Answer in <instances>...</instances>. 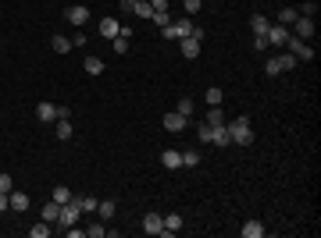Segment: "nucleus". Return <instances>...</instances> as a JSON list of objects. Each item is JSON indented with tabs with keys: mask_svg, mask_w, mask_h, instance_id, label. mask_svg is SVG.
<instances>
[{
	"mask_svg": "<svg viewBox=\"0 0 321 238\" xmlns=\"http://www.w3.org/2000/svg\"><path fill=\"white\" fill-rule=\"evenodd\" d=\"M196 164H200V153H193V149L182 153V167H196Z\"/></svg>",
	"mask_w": 321,
	"mask_h": 238,
	"instance_id": "obj_37",
	"label": "nucleus"
},
{
	"mask_svg": "<svg viewBox=\"0 0 321 238\" xmlns=\"http://www.w3.org/2000/svg\"><path fill=\"white\" fill-rule=\"evenodd\" d=\"M132 15H136V18H143V22H146V18H150V15H153V8H150V0H136V4H132Z\"/></svg>",
	"mask_w": 321,
	"mask_h": 238,
	"instance_id": "obj_19",
	"label": "nucleus"
},
{
	"mask_svg": "<svg viewBox=\"0 0 321 238\" xmlns=\"http://www.w3.org/2000/svg\"><path fill=\"white\" fill-rule=\"evenodd\" d=\"M54 199H57V203H68V199H71V188H68V185H57V188H54Z\"/></svg>",
	"mask_w": 321,
	"mask_h": 238,
	"instance_id": "obj_31",
	"label": "nucleus"
},
{
	"mask_svg": "<svg viewBox=\"0 0 321 238\" xmlns=\"http://www.w3.org/2000/svg\"><path fill=\"white\" fill-rule=\"evenodd\" d=\"M286 39H289V29H286V25H271V29H268V47H278V50H282Z\"/></svg>",
	"mask_w": 321,
	"mask_h": 238,
	"instance_id": "obj_6",
	"label": "nucleus"
},
{
	"mask_svg": "<svg viewBox=\"0 0 321 238\" xmlns=\"http://www.w3.org/2000/svg\"><path fill=\"white\" fill-rule=\"evenodd\" d=\"M186 125H189V117H182L179 110H172V114H165V128H168L172 135H175V132H182Z\"/></svg>",
	"mask_w": 321,
	"mask_h": 238,
	"instance_id": "obj_7",
	"label": "nucleus"
},
{
	"mask_svg": "<svg viewBox=\"0 0 321 238\" xmlns=\"http://www.w3.org/2000/svg\"><path fill=\"white\" fill-rule=\"evenodd\" d=\"M261 234H264V224L261 220H247L243 224V238H261Z\"/></svg>",
	"mask_w": 321,
	"mask_h": 238,
	"instance_id": "obj_18",
	"label": "nucleus"
},
{
	"mask_svg": "<svg viewBox=\"0 0 321 238\" xmlns=\"http://www.w3.org/2000/svg\"><path fill=\"white\" fill-rule=\"evenodd\" d=\"M86 234H90V238H104V234H107V224H90Z\"/></svg>",
	"mask_w": 321,
	"mask_h": 238,
	"instance_id": "obj_35",
	"label": "nucleus"
},
{
	"mask_svg": "<svg viewBox=\"0 0 321 238\" xmlns=\"http://www.w3.org/2000/svg\"><path fill=\"white\" fill-rule=\"evenodd\" d=\"M97 213H100V220H111L114 217V199H100L97 203Z\"/></svg>",
	"mask_w": 321,
	"mask_h": 238,
	"instance_id": "obj_21",
	"label": "nucleus"
},
{
	"mask_svg": "<svg viewBox=\"0 0 321 238\" xmlns=\"http://www.w3.org/2000/svg\"><path fill=\"white\" fill-rule=\"evenodd\" d=\"M160 164H165L168 171L182 167V153H179V149H165V153H160Z\"/></svg>",
	"mask_w": 321,
	"mask_h": 238,
	"instance_id": "obj_14",
	"label": "nucleus"
},
{
	"mask_svg": "<svg viewBox=\"0 0 321 238\" xmlns=\"http://www.w3.org/2000/svg\"><path fill=\"white\" fill-rule=\"evenodd\" d=\"M296 11H300L303 18H314V15H317V4H314V0H307V4H303V8H296Z\"/></svg>",
	"mask_w": 321,
	"mask_h": 238,
	"instance_id": "obj_38",
	"label": "nucleus"
},
{
	"mask_svg": "<svg viewBox=\"0 0 321 238\" xmlns=\"http://www.w3.org/2000/svg\"><path fill=\"white\" fill-rule=\"evenodd\" d=\"M175 110H179V114H182V117H189V114H193V110H196V103H193V100H189V96H182V100H179V107H175Z\"/></svg>",
	"mask_w": 321,
	"mask_h": 238,
	"instance_id": "obj_30",
	"label": "nucleus"
},
{
	"mask_svg": "<svg viewBox=\"0 0 321 238\" xmlns=\"http://www.w3.org/2000/svg\"><path fill=\"white\" fill-rule=\"evenodd\" d=\"M4 210H11V203H8V192H0V213Z\"/></svg>",
	"mask_w": 321,
	"mask_h": 238,
	"instance_id": "obj_43",
	"label": "nucleus"
},
{
	"mask_svg": "<svg viewBox=\"0 0 321 238\" xmlns=\"http://www.w3.org/2000/svg\"><path fill=\"white\" fill-rule=\"evenodd\" d=\"M150 8L153 11H168V0H150Z\"/></svg>",
	"mask_w": 321,
	"mask_h": 238,
	"instance_id": "obj_42",
	"label": "nucleus"
},
{
	"mask_svg": "<svg viewBox=\"0 0 321 238\" xmlns=\"http://www.w3.org/2000/svg\"><path fill=\"white\" fill-rule=\"evenodd\" d=\"M296 18H300V11H296V8H282V11H278V25H286V29H289Z\"/></svg>",
	"mask_w": 321,
	"mask_h": 238,
	"instance_id": "obj_20",
	"label": "nucleus"
},
{
	"mask_svg": "<svg viewBox=\"0 0 321 238\" xmlns=\"http://www.w3.org/2000/svg\"><path fill=\"white\" fill-rule=\"evenodd\" d=\"M207 103H211V107H221V89H218V86L207 89Z\"/></svg>",
	"mask_w": 321,
	"mask_h": 238,
	"instance_id": "obj_34",
	"label": "nucleus"
},
{
	"mask_svg": "<svg viewBox=\"0 0 321 238\" xmlns=\"http://www.w3.org/2000/svg\"><path fill=\"white\" fill-rule=\"evenodd\" d=\"M200 43H204L200 36H186V39H179V47H182V57H196V54H200Z\"/></svg>",
	"mask_w": 321,
	"mask_h": 238,
	"instance_id": "obj_9",
	"label": "nucleus"
},
{
	"mask_svg": "<svg viewBox=\"0 0 321 238\" xmlns=\"http://www.w3.org/2000/svg\"><path fill=\"white\" fill-rule=\"evenodd\" d=\"M207 125H225V110L221 107H211L207 110Z\"/></svg>",
	"mask_w": 321,
	"mask_h": 238,
	"instance_id": "obj_27",
	"label": "nucleus"
},
{
	"mask_svg": "<svg viewBox=\"0 0 321 238\" xmlns=\"http://www.w3.org/2000/svg\"><path fill=\"white\" fill-rule=\"evenodd\" d=\"M282 50H289L296 61H314V50H310V43H307V39H296L293 32H289V39H286V47Z\"/></svg>",
	"mask_w": 321,
	"mask_h": 238,
	"instance_id": "obj_3",
	"label": "nucleus"
},
{
	"mask_svg": "<svg viewBox=\"0 0 321 238\" xmlns=\"http://www.w3.org/2000/svg\"><path fill=\"white\" fill-rule=\"evenodd\" d=\"M57 217H61V203H57V199H50V203H43V220H47V224H54Z\"/></svg>",
	"mask_w": 321,
	"mask_h": 238,
	"instance_id": "obj_17",
	"label": "nucleus"
},
{
	"mask_svg": "<svg viewBox=\"0 0 321 238\" xmlns=\"http://www.w3.org/2000/svg\"><path fill=\"white\" fill-rule=\"evenodd\" d=\"M200 4H204V0H182V8H186V18H193V15L200 11Z\"/></svg>",
	"mask_w": 321,
	"mask_h": 238,
	"instance_id": "obj_33",
	"label": "nucleus"
},
{
	"mask_svg": "<svg viewBox=\"0 0 321 238\" xmlns=\"http://www.w3.org/2000/svg\"><path fill=\"white\" fill-rule=\"evenodd\" d=\"M196 139H200V142H211V125H207V121L196 125Z\"/></svg>",
	"mask_w": 321,
	"mask_h": 238,
	"instance_id": "obj_36",
	"label": "nucleus"
},
{
	"mask_svg": "<svg viewBox=\"0 0 321 238\" xmlns=\"http://www.w3.org/2000/svg\"><path fill=\"white\" fill-rule=\"evenodd\" d=\"M57 139L68 142L71 139V125H68V117H57Z\"/></svg>",
	"mask_w": 321,
	"mask_h": 238,
	"instance_id": "obj_24",
	"label": "nucleus"
},
{
	"mask_svg": "<svg viewBox=\"0 0 321 238\" xmlns=\"http://www.w3.org/2000/svg\"><path fill=\"white\" fill-rule=\"evenodd\" d=\"M118 4H122V11H132V4H136V0H118Z\"/></svg>",
	"mask_w": 321,
	"mask_h": 238,
	"instance_id": "obj_44",
	"label": "nucleus"
},
{
	"mask_svg": "<svg viewBox=\"0 0 321 238\" xmlns=\"http://www.w3.org/2000/svg\"><path fill=\"white\" fill-rule=\"evenodd\" d=\"M160 220H165V234H175L182 227V213H165Z\"/></svg>",
	"mask_w": 321,
	"mask_h": 238,
	"instance_id": "obj_15",
	"label": "nucleus"
},
{
	"mask_svg": "<svg viewBox=\"0 0 321 238\" xmlns=\"http://www.w3.org/2000/svg\"><path fill=\"white\" fill-rule=\"evenodd\" d=\"M15 188V181H11V174H4V171H0V192H11Z\"/></svg>",
	"mask_w": 321,
	"mask_h": 238,
	"instance_id": "obj_39",
	"label": "nucleus"
},
{
	"mask_svg": "<svg viewBox=\"0 0 321 238\" xmlns=\"http://www.w3.org/2000/svg\"><path fill=\"white\" fill-rule=\"evenodd\" d=\"M250 25H254V36H268V29H271V18H264V15H254V18H250Z\"/></svg>",
	"mask_w": 321,
	"mask_h": 238,
	"instance_id": "obj_16",
	"label": "nucleus"
},
{
	"mask_svg": "<svg viewBox=\"0 0 321 238\" xmlns=\"http://www.w3.org/2000/svg\"><path fill=\"white\" fill-rule=\"evenodd\" d=\"M289 29H293V36H296V39H307V43L314 39V18H303V15H300Z\"/></svg>",
	"mask_w": 321,
	"mask_h": 238,
	"instance_id": "obj_4",
	"label": "nucleus"
},
{
	"mask_svg": "<svg viewBox=\"0 0 321 238\" xmlns=\"http://www.w3.org/2000/svg\"><path fill=\"white\" fill-rule=\"evenodd\" d=\"M143 231L146 234H165V220H160V213H146L143 217Z\"/></svg>",
	"mask_w": 321,
	"mask_h": 238,
	"instance_id": "obj_8",
	"label": "nucleus"
},
{
	"mask_svg": "<svg viewBox=\"0 0 321 238\" xmlns=\"http://www.w3.org/2000/svg\"><path fill=\"white\" fill-rule=\"evenodd\" d=\"M86 75H104V61L100 57H86Z\"/></svg>",
	"mask_w": 321,
	"mask_h": 238,
	"instance_id": "obj_26",
	"label": "nucleus"
},
{
	"mask_svg": "<svg viewBox=\"0 0 321 238\" xmlns=\"http://www.w3.org/2000/svg\"><path fill=\"white\" fill-rule=\"evenodd\" d=\"M64 18H68V25H86V22H90V8H83V4H71V8L64 11Z\"/></svg>",
	"mask_w": 321,
	"mask_h": 238,
	"instance_id": "obj_5",
	"label": "nucleus"
},
{
	"mask_svg": "<svg viewBox=\"0 0 321 238\" xmlns=\"http://www.w3.org/2000/svg\"><path fill=\"white\" fill-rule=\"evenodd\" d=\"M8 203H11V210H18V213H22V210H29V195H25V192H18V188H11V192H8Z\"/></svg>",
	"mask_w": 321,
	"mask_h": 238,
	"instance_id": "obj_12",
	"label": "nucleus"
},
{
	"mask_svg": "<svg viewBox=\"0 0 321 238\" xmlns=\"http://www.w3.org/2000/svg\"><path fill=\"white\" fill-rule=\"evenodd\" d=\"M254 50H257V54L268 50V36H254Z\"/></svg>",
	"mask_w": 321,
	"mask_h": 238,
	"instance_id": "obj_40",
	"label": "nucleus"
},
{
	"mask_svg": "<svg viewBox=\"0 0 321 238\" xmlns=\"http://www.w3.org/2000/svg\"><path fill=\"white\" fill-rule=\"evenodd\" d=\"M264 75H282V68H278V57H268V61H264Z\"/></svg>",
	"mask_w": 321,
	"mask_h": 238,
	"instance_id": "obj_32",
	"label": "nucleus"
},
{
	"mask_svg": "<svg viewBox=\"0 0 321 238\" xmlns=\"http://www.w3.org/2000/svg\"><path fill=\"white\" fill-rule=\"evenodd\" d=\"M71 47H86V32H75L71 36Z\"/></svg>",
	"mask_w": 321,
	"mask_h": 238,
	"instance_id": "obj_41",
	"label": "nucleus"
},
{
	"mask_svg": "<svg viewBox=\"0 0 321 238\" xmlns=\"http://www.w3.org/2000/svg\"><path fill=\"white\" fill-rule=\"evenodd\" d=\"M29 234H32V238H47V234H50V224H47V220H39V224L29 227Z\"/></svg>",
	"mask_w": 321,
	"mask_h": 238,
	"instance_id": "obj_28",
	"label": "nucleus"
},
{
	"mask_svg": "<svg viewBox=\"0 0 321 238\" xmlns=\"http://www.w3.org/2000/svg\"><path fill=\"white\" fill-rule=\"evenodd\" d=\"M278 68H282V71H293V68H296V57H293L289 50H282V54H278Z\"/></svg>",
	"mask_w": 321,
	"mask_h": 238,
	"instance_id": "obj_23",
	"label": "nucleus"
},
{
	"mask_svg": "<svg viewBox=\"0 0 321 238\" xmlns=\"http://www.w3.org/2000/svg\"><path fill=\"white\" fill-rule=\"evenodd\" d=\"M50 47H54L57 54H68V50H71V36H54V39H50Z\"/></svg>",
	"mask_w": 321,
	"mask_h": 238,
	"instance_id": "obj_22",
	"label": "nucleus"
},
{
	"mask_svg": "<svg viewBox=\"0 0 321 238\" xmlns=\"http://www.w3.org/2000/svg\"><path fill=\"white\" fill-rule=\"evenodd\" d=\"M225 125H228V135H232L235 146H250V142H254V128H250V117H247V114L232 117V121H225Z\"/></svg>",
	"mask_w": 321,
	"mask_h": 238,
	"instance_id": "obj_1",
	"label": "nucleus"
},
{
	"mask_svg": "<svg viewBox=\"0 0 321 238\" xmlns=\"http://www.w3.org/2000/svg\"><path fill=\"white\" fill-rule=\"evenodd\" d=\"M75 199H78V206H83V213H93L97 203H100V199H93V195H75Z\"/></svg>",
	"mask_w": 321,
	"mask_h": 238,
	"instance_id": "obj_25",
	"label": "nucleus"
},
{
	"mask_svg": "<svg viewBox=\"0 0 321 238\" xmlns=\"http://www.w3.org/2000/svg\"><path fill=\"white\" fill-rule=\"evenodd\" d=\"M100 36H104V39L122 36V22H118V18H104V22H100Z\"/></svg>",
	"mask_w": 321,
	"mask_h": 238,
	"instance_id": "obj_10",
	"label": "nucleus"
},
{
	"mask_svg": "<svg viewBox=\"0 0 321 238\" xmlns=\"http://www.w3.org/2000/svg\"><path fill=\"white\" fill-rule=\"evenodd\" d=\"M36 117H39V121H57V107L50 100H43V103L36 107Z\"/></svg>",
	"mask_w": 321,
	"mask_h": 238,
	"instance_id": "obj_13",
	"label": "nucleus"
},
{
	"mask_svg": "<svg viewBox=\"0 0 321 238\" xmlns=\"http://www.w3.org/2000/svg\"><path fill=\"white\" fill-rule=\"evenodd\" d=\"M111 43H114V54H118V57H125V54H129V39H125V36H114Z\"/></svg>",
	"mask_w": 321,
	"mask_h": 238,
	"instance_id": "obj_29",
	"label": "nucleus"
},
{
	"mask_svg": "<svg viewBox=\"0 0 321 238\" xmlns=\"http://www.w3.org/2000/svg\"><path fill=\"white\" fill-rule=\"evenodd\" d=\"M211 142H214V146H228V142H232L228 125H211Z\"/></svg>",
	"mask_w": 321,
	"mask_h": 238,
	"instance_id": "obj_11",
	"label": "nucleus"
},
{
	"mask_svg": "<svg viewBox=\"0 0 321 238\" xmlns=\"http://www.w3.org/2000/svg\"><path fill=\"white\" fill-rule=\"evenodd\" d=\"M160 36L165 39H186V36H200L204 39V29H196L189 18H179V22H168L165 29H160Z\"/></svg>",
	"mask_w": 321,
	"mask_h": 238,
	"instance_id": "obj_2",
	"label": "nucleus"
}]
</instances>
